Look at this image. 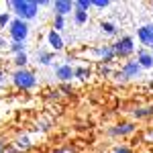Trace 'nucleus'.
<instances>
[{
  "mask_svg": "<svg viewBox=\"0 0 153 153\" xmlns=\"http://www.w3.org/2000/svg\"><path fill=\"white\" fill-rule=\"evenodd\" d=\"M10 12L14 14V19H21V21H35L39 16V2L37 0H10L8 2Z\"/></svg>",
  "mask_w": 153,
  "mask_h": 153,
  "instance_id": "obj_1",
  "label": "nucleus"
},
{
  "mask_svg": "<svg viewBox=\"0 0 153 153\" xmlns=\"http://www.w3.org/2000/svg\"><path fill=\"white\" fill-rule=\"evenodd\" d=\"M12 84L19 88V90H33L37 88V76L31 70H14V74L10 76Z\"/></svg>",
  "mask_w": 153,
  "mask_h": 153,
  "instance_id": "obj_2",
  "label": "nucleus"
},
{
  "mask_svg": "<svg viewBox=\"0 0 153 153\" xmlns=\"http://www.w3.org/2000/svg\"><path fill=\"white\" fill-rule=\"evenodd\" d=\"M29 33H31V27L27 21H21V19H12V23L8 25V35H10L12 41H19V43H27L29 39Z\"/></svg>",
  "mask_w": 153,
  "mask_h": 153,
  "instance_id": "obj_3",
  "label": "nucleus"
},
{
  "mask_svg": "<svg viewBox=\"0 0 153 153\" xmlns=\"http://www.w3.org/2000/svg\"><path fill=\"white\" fill-rule=\"evenodd\" d=\"M112 49H114L117 57H131L135 53V41H133V37L125 35L120 37L117 43H112Z\"/></svg>",
  "mask_w": 153,
  "mask_h": 153,
  "instance_id": "obj_4",
  "label": "nucleus"
},
{
  "mask_svg": "<svg viewBox=\"0 0 153 153\" xmlns=\"http://www.w3.org/2000/svg\"><path fill=\"white\" fill-rule=\"evenodd\" d=\"M141 74V65L137 63V59H131V61H125L120 71L114 74L117 80H131V78H137Z\"/></svg>",
  "mask_w": 153,
  "mask_h": 153,
  "instance_id": "obj_5",
  "label": "nucleus"
},
{
  "mask_svg": "<svg viewBox=\"0 0 153 153\" xmlns=\"http://www.w3.org/2000/svg\"><path fill=\"white\" fill-rule=\"evenodd\" d=\"M137 37H139V41H141L145 47L153 49V25H143L137 29Z\"/></svg>",
  "mask_w": 153,
  "mask_h": 153,
  "instance_id": "obj_6",
  "label": "nucleus"
},
{
  "mask_svg": "<svg viewBox=\"0 0 153 153\" xmlns=\"http://www.w3.org/2000/svg\"><path fill=\"white\" fill-rule=\"evenodd\" d=\"M53 12H55V16H68V14H74V2L71 0H55L53 2Z\"/></svg>",
  "mask_w": 153,
  "mask_h": 153,
  "instance_id": "obj_7",
  "label": "nucleus"
},
{
  "mask_svg": "<svg viewBox=\"0 0 153 153\" xmlns=\"http://www.w3.org/2000/svg\"><path fill=\"white\" fill-rule=\"evenodd\" d=\"M94 55L100 61H104V63H110L112 59L117 57V53H114V49H112V45H100V47L94 49Z\"/></svg>",
  "mask_w": 153,
  "mask_h": 153,
  "instance_id": "obj_8",
  "label": "nucleus"
},
{
  "mask_svg": "<svg viewBox=\"0 0 153 153\" xmlns=\"http://www.w3.org/2000/svg\"><path fill=\"white\" fill-rule=\"evenodd\" d=\"M137 63L141 70H153V53L149 49H139L137 51Z\"/></svg>",
  "mask_w": 153,
  "mask_h": 153,
  "instance_id": "obj_9",
  "label": "nucleus"
},
{
  "mask_svg": "<svg viewBox=\"0 0 153 153\" xmlns=\"http://www.w3.org/2000/svg\"><path fill=\"white\" fill-rule=\"evenodd\" d=\"M55 78H57L59 82H70L71 78H74V68H71L70 63H59V65H55Z\"/></svg>",
  "mask_w": 153,
  "mask_h": 153,
  "instance_id": "obj_10",
  "label": "nucleus"
},
{
  "mask_svg": "<svg viewBox=\"0 0 153 153\" xmlns=\"http://www.w3.org/2000/svg\"><path fill=\"white\" fill-rule=\"evenodd\" d=\"M133 131H135V125L133 123H118V125H114L112 129L108 131V135H112V137H127Z\"/></svg>",
  "mask_w": 153,
  "mask_h": 153,
  "instance_id": "obj_11",
  "label": "nucleus"
},
{
  "mask_svg": "<svg viewBox=\"0 0 153 153\" xmlns=\"http://www.w3.org/2000/svg\"><path fill=\"white\" fill-rule=\"evenodd\" d=\"M47 43L49 47L53 49V51H61V49L65 47V41H63V37H61V33H57V31H49L47 33Z\"/></svg>",
  "mask_w": 153,
  "mask_h": 153,
  "instance_id": "obj_12",
  "label": "nucleus"
},
{
  "mask_svg": "<svg viewBox=\"0 0 153 153\" xmlns=\"http://www.w3.org/2000/svg\"><path fill=\"white\" fill-rule=\"evenodd\" d=\"M14 147H16V151H27V149L31 147V139H29L27 135H21V137H16Z\"/></svg>",
  "mask_w": 153,
  "mask_h": 153,
  "instance_id": "obj_13",
  "label": "nucleus"
},
{
  "mask_svg": "<svg viewBox=\"0 0 153 153\" xmlns=\"http://www.w3.org/2000/svg\"><path fill=\"white\" fill-rule=\"evenodd\" d=\"M88 19H90V14L84 10H78V8H74V23L78 25V27H82V25L88 23Z\"/></svg>",
  "mask_w": 153,
  "mask_h": 153,
  "instance_id": "obj_14",
  "label": "nucleus"
},
{
  "mask_svg": "<svg viewBox=\"0 0 153 153\" xmlns=\"http://www.w3.org/2000/svg\"><path fill=\"white\" fill-rule=\"evenodd\" d=\"M51 59H53L51 53H47V51H39V49H37V63H39V65H49Z\"/></svg>",
  "mask_w": 153,
  "mask_h": 153,
  "instance_id": "obj_15",
  "label": "nucleus"
},
{
  "mask_svg": "<svg viewBox=\"0 0 153 153\" xmlns=\"http://www.w3.org/2000/svg\"><path fill=\"white\" fill-rule=\"evenodd\" d=\"M135 118H147V117H153V106H143V108H137L133 110Z\"/></svg>",
  "mask_w": 153,
  "mask_h": 153,
  "instance_id": "obj_16",
  "label": "nucleus"
},
{
  "mask_svg": "<svg viewBox=\"0 0 153 153\" xmlns=\"http://www.w3.org/2000/svg\"><path fill=\"white\" fill-rule=\"evenodd\" d=\"M8 49H10L14 55H19V53H27V43H19V41H10L8 43Z\"/></svg>",
  "mask_w": 153,
  "mask_h": 153,
  "instance_id": "obj_17",
  "label": "nucleus"
},
{
  "mask_svg": "<svg viewBox=\"0 0 153 153\" xmlns=\"http://www.w3.org/2000/svg\"><path fill=\"white\" fill-rule=\"evenodd\" d=\"M100 29H102V33L104 35H117V25L110 23V21H104V23H100Z\"/></svg>",
  "mask_w": 153,
  "mask_h": 153,
  "instance_id": "obj_18",
  "label": "nucleus"
},
{
  "mask_svg": "<svg viewBox=\"0 0 153 153\" xmlns=\"http://www.w3.org/2000/svg\"><path fill=\"white\" fill-rule=\"evenodd\" d=\"M27 63H29V55H27V53H19V55H14V65H16V70H25Z\"/></svg>",
  "mask_w": 153,
  "mask_h": 153,
  "instance_id": "obj_19",
  "label": "nucleus"
},
{
  "mask_svg": "<svg viewBox=\"0 0 153 153\" xmlns=\"http://www.w3.org/2000/svg\"><path fill=\"white\" fill-rule=\"evenodd\" d=\"M74 8L88 12L90 8H92V0H74Z\"/></svg>",
  "mask_w": 153,
  "mask_h": 153,
  "instance_id": "obj_20",
  "label": "nucleus"
},
{
  "mask_svg": "<svg viewBox=\"0 0 153 153\" xmlns=\"http://www.w3.org/2000/svg\"><path fill=\"white\" fill-rule=\"evenodd\" d=\"M74 78H78V80H88V78H90V70H88V68H74Z\"/></svg>",
  "mask_w": 153,
  "mask_h": 153,
  "instance_id": "obj_21",
  "label": "nucleus"
},
{
  "mask_svg": "<svg viewBox=\"0 0 153 153\" xmlns=\"http://www.w3.org/2000/svg\"><path fill=\"white\" fill-rule=\"evenodd\" d=\"M63 29H65V19H63V16H55V19H53V31L61 33Z\"/></svg>",
  "mask_w": 153,
  "mask_h": 153,
  "instance_id": "obj_22",
  "label": "nucleus"
},
{
  "mask_svg": "<svg viewBox=\"0 0 153 153\" xmlns=\"http://www.w3.org/2000/svg\"><path fill=\"white\" fill-rule=\"evenodd\" d=\"M12 23V12H0V27H8Z\"/></svg>",
  "mask_w": 153,
  "mask_h": 153,
  "instance_id": "obj_23",
  "label": "nucleus"
},
{
  "mask_svg": "<svg viewBox=\"0 0 153 153\" xmlns=\"http://www.w3.org/2000/svg\"><path fill=\"white\" fill-rule=\"evenodd\" d=\"M92 6H96V8H108L110 0H92Z\"/></svg>",
  "mask_w": 153,
  "mask_h": 153,
  "instance_id": "obj_24",
  "label": "nucleus"
},
{
  "mask_svg": "<svg viewBox=\"0 0 153 153\" xmlns=\"http://www.w3.org/2000/svg\"><path fill=\"white\" fill-rule=\"evenodd\" d=\"M112 153H131V149L127 147V145H118V147L112 149Z\"/></svg>",
  "mask_w": 153,
  "mask_h": 153,
  "instance_id": "obj_25",
  "label": "nucleus"
},
{
  "mask_svg": "<svg viewBox=\"0 0 153 153\" xmlns=\"http://www.w3.org/2000/svg\"><path fill=\"white\" fill-rule=\"evenodd\" d=\"M53 153H76V149H74V147H59V149H55Z\"/></svg>",
  "mask_w": 153,
  "mask_h": 153,
  "instance_id": "obj_26",
  "label": "nucleus"
},
{
  "mask_svg": "<svg viewBox=\"0 0 153 153\" xmlns=\"http://www.w3.org/2000/svg\"><path fill=\"white\" fill-rule=\"evenodd\" d=\"M41 6H53V2L51 0H39V8Z\"/></svg>",
  "mask_w": 153,
  "mask_h": 153,
  "instance_id": "obj_27",
  "label": "nucleus"
},
{
  "mask_svg": "<svg viewBox=\"0 0 153 153\" xmlns=\"http://www.w3.org/2000/svg\"><path fill=\"white\" fill-rule=\"evenodd\" d=\"M100 74H102V76H110V68H108V65H102Z\"/></svg>",
  "mask_w": 153,
  "mask_h": 153,
  "instance_id": "obj_28",
  "label": "nucleus"
},
{
  "mask_svg": "<svg viewBox=\"0 0 153 153\" xmlns=\"http://www.w3.org/2000/svg\"><path fill=\"white\" fill-rule=\"evenodd\" d=\"M2 82H4V74H2V70H0V86H2Z\"/></svg>",
  "mask_w": 153,
  "mask_h": 153,
  "instance_id": "obj_29",
  "label": "nucleus"
},
{
  "mask_svg": "<svg viewBox=\"0 0 153 153\" xmlns=\"http://www.w3.org/2000/svg\"><path fill=\"white\" fill-rule=\"evenodd\" d=\"M4 151V141H2V139H0V153Z\"/></svg>",
  "mask_w": 153,
  "mask_h": 153,
  "instance_id": "obj_30",
  "label": "nucleus"
},
{
  "mask_svg": "<svg viewBox=\"0 0 153 153\" xmlns=\"http://www.w3.org/2000/svg\"><path fill=\"white\" fill-rule=\"evenodd\" d=\"M4 45H6V41H4V39L0 37V47H4Z\"/></svg>",
  "mask_w": 153,
  "mask_h": 153,
  "instance_id": "obj_31",
  "label": "nucleus"
},
{
  "mask_svg": "<svg viewBox=\"0 0 153 153\" xmlns=\"http://www.w3.org/2000/svg\"><path fill=\"white\" fill-rule=\"evenodd\" d=\"M147 139H149V141H153V133H151V135H149V137H147Z\"/></svg>",
  "mask_w": 153,
  "mask_h": 153,
  "instance_id": "obj_32",
  "label": "nucleus"
},
{
  "mask_svg": "<svg viewBox=\"0 0 153 153\" xmlns=\"http://www.w3.org/2000/svg\"><path fill=\"white\" fill-rule=\"evenodd\" d=\"M151 53H153V49H151Z\"/></svg>",
  "mask_w": 153,
  "mask_h": 153,
  "instance_id": "obj_33",
  "label": "nucleus"
}]
</instances>
